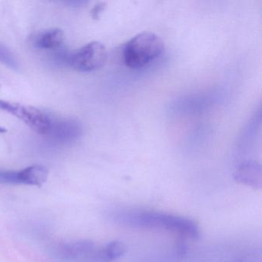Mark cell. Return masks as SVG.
<instances>
[{
    "instance_id": "obj_5",
    "label": "cell",
    "mask_w": 262,
    "mask_h": 262,
    "mask_svg": "<svg viewBox=\"0 0 262 262\" xmlns=\"http://www.w3.org/2000/svg\"><path fill=\"white\" fill-rule=\"evenodd\" d=\"M106 48L99 42H92L71 55L69 62L74 70L91 73L104 67L106 62Z\"/></svg>"
},
{
    "instance_id": "obj_4",
    "label": "cell",
    "mask_w": 262,
    "mask_h": 262,
    "mask_svg": "<svg viewBox=\"0 0 262 262\" xmlns=\"http://www.w3.org/2000/svg\"><path fill=\"white\" fill-rule=\"evenodd\" d=\"M56 256L65 262H105L102 248L91 241L80 240L59 245Z\"/></svg>"
},
{
    "instance_id": "obj_10",
    "label": "cell",
    "mask_w": 262,
    "mask_h": 262,
    "mask_svg": "<svg viewBox=\"0 0 262 262\" xmlns=\"http://www.w3.org/2000/svg\"><path fill=\"white\" fill-rule=\"evenodd\" d=\"M0 61L12 68L16 67V62L13 55L2 46H0Z\"/></svg>"
},
{
    "instance_id": "obj_2",
    "label": "cell",
    "mask_w": 262,
    "mask_h": 262,
    "mask_svg": "<svg viewBox=\"0 0 262 262\" xmlns=\"http://www.w3.org/2000/svg\"><path fill=\"white\" fill-rule=\"evenodd\" d=\"M164 50L163 41L157 35L139 33L124 47V62L126 67L133 70L144 68L159 59Z\"/></svg>"
},
{
    "instance_id": "obj_6",
    "label": "cell",
    "mask_w": 262,
    "mask_h": 262,
    "mask_svg": "<svg viewBox=\"0 0 262 262\" xmlns=\"http://www.w3.org/2000/svg\"><path fill=\"white\" fill-rule=\"evenodd\" d=\"M48 176L49 171L46 167L32 165L19 171H0V182L39 187L47 182Z\"/></svg>"
},
{
    "instance_id": "obj_9",
    "label": "cell",
    "mask_w": 262,
    "mask_h": 262,
    "mask_svg": "<svg viewBox=\"0 0 262 262\" xmlns=\"http://www.w3.org/2000/svg\"><path fill=\"white\" fill-rule=\"evenodd\" d=\"M126 252V246L119 241L110 242L102 247V254L105 262H113L123 256Z\"/></svg>"
},
{
    "instance_id": "obj_11",
    "label": "cell",
    "mask_w": 262,
    "mask_h": 262,
    "mask_svg": "<svg viewBox=\"0 0 262 262\" xmlns=\"http://www.w3.org/2000/svg\"><path fill=\"white\" fill-rule=\"evenodd\" d=\"M104 5L102 4H98L95 7V8L93 10V13H92V15H93V17L94 19H97L99 16V14H100L101 12L103 10Z\"/></svg>"
},
{
    "instance_id": "obj_7",
    "label": "cell",
    "mask_w": 262,
    "mask_h": 262,
    "mask_svg": "<svg viewBox=\"0 0 262 262\" xmlns=\"http://www.w3.org/2000/svg\"><path fill=\"white\" fill-rule=\"evenodd\" d=\"M261 167L255 162L242 164L234 174V180L238 183L252 187L261 188Z\"/></svg>"
},
{
    "instance_id": "obj_3",
    "label": "cell",
    "mask_w": 262,
    "mask_h": 262,
    "mask_svg": "<svg viewBox=\"0 0 262 262\" xmlns=\"http://www.w3.org/2000/svg\"><path fill=\"white\" fill-rule=\"evenodd\" d=\"M0 110L16 116L38 134H47L51 129L52 122L50 118L31 105L0 99Z\"/></svg>"
},
{
    "instance_id": "obj_1",
    "label": "cell",
    "mask_w": 262,
    "mask_h": 262,
    "mask_svg": "<svg viewBox=\"0 0 262 262\" xmlns=\"http://www.w3.org/2000/svg\"><path fill=\"white\" fill-rule=\"evenodd\" d=\"M111 217L115 223L128 228L162 230L193 239L200 236V228L195 221L169 213L124 209L115 211Z\"/></svg>"
},
{
    "instance_id": "obj_12",
    "label": "cell",
    "mask_w": 262,
    "mask_h": 262,
    "mask_svg": "<svg viewBox=\"0 0 262 262\" xmlns=\"http://www.w3.org/2000/svg\"><path fill=\"white\" fill-rule=\"evenodd\" d=\"M7 130L6 128L0 127V133H7Z\"/></svg>"
},
{
    "instance_id": "obj_8",
    "label": "cell",
    "mask_w": 262,
    "mask_h": 262,
    "mask_svg": "<svg viewBox=\"0 0 262 262\" xmlns=\"http://www.w3.org/2000/svg\"><path fill=\"white\" fill-rule=\"evenodd\" d=\"M65 36L59 29H52L39 33L35 39L36 48L40 50H54L59 48L63 42Z\"/></svg>"
}]
</instances>
